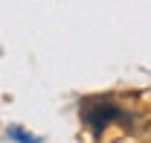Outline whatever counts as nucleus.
Here are the masks:
<instances>
[{"label":"nucleus","mask_w":151,"mask_h":143,"mask_svg":"<svg viewBox=\"0 0 151 143\" xmlns=\"http://www.w3.org/2000/svg\"><path fill=\"white\" fill-rule=\"evenodd\" d=\"M12 140H18V143H41V137H32L26 128H20V125H9V131H6Z\"/></svg>","instance_id":"2"},{"label":"nucleus","mask_w":151,"mask_h":143,"mask_svg":"<svg viewBox=\"0 0 151 143\" xmlns=\"http://www.w3.org/2000/svg\"><path fill=\"white\" fill-rule=\"evenodd\" d=\"M78 114H81L84 125L93 131L96 137H99V134H102L111 123H125V125H131V114H128V111H122V108L116 105L113 99H108V96H87V99H81Z\"/></svg>","instance_id":"1"}]
</instances>
